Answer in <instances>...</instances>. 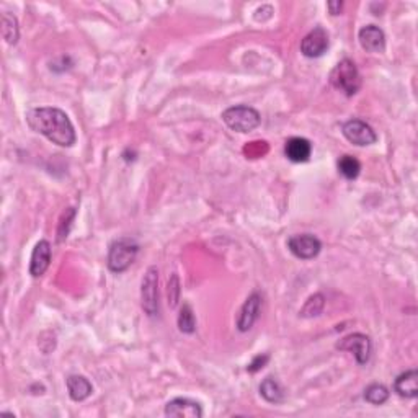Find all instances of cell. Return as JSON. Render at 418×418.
Segmentation results:
<instances>
[{"label":"cell","instance_id":"25","mask_svg":"<svg viewBox=\"0 0 418 418\" xmlns=\"http://www.w3.org/2000/svg\"><path fill=\"white\" fill-rule=\"evenodd\" d=\"M327 7L332 15H340V12H342L343 8V2H328Z\"/></svg>","mask_w":418,"mask_h":418},{"label":"cell","instance_id":"17","mask_svg":"<svg viewBox=\"0 0 418 418\" xmlns=\"http://www.w3.org/2000/svg\"><path fill=\"white\" fill-rule=\"evenodd\" d=\"M260 394L270 404H280L285 399V392H283L280 383L273 378L263 379V383L260 384Z\"/></svg>","mask_w":418,"mask_h":418},{"label":"cell","instance_id":"8","mask_svg":"<svg viewBox=\"0 0 418 418\" xmlns=\"http://www.w3.org/2000/svg\"><path fill=\"white\" fill-rule=\"evenodd\" d=\"M338 350H343V352H350L355 355L356 361L359 364H366L371 358V350H373V345H371V338L364 333H352L343 340H340L337 343Z\"/></svg>","mask_w":418,"mask_h":418},{"label":"cell","instance_id":"13","mask_svg":"<svg viewBox=\"0 0 418 418\" xmlns=\"http://www.w3.org/2000/svg\"><path fill=\"white\" fill-rule=\"evenodd\" d=\"M51 263V244L48 240H39L35 245L32 262H30V275L33 278L43 276Z\"/></svg>","mask_w":418,"mask_h":418},{"label":"cell","instance_id":"1","mask_svg":"<svg viewBox=\"0 0 418 418\" xmlns=\"http://www.w3.org/2000/svg\"><path fill=\"white\" fill-rule=\"evenodd\" d=\"M27 123L33 131L43 134L46 139L61 147H72L77 141L74 125L59 108H33L27 113Z\"/></svg>","mask_w":418,"mask_h":418},{"label":"cell","instance_id":"16","mask_svg":"<svg viewBox=\"0 0 418 418\" xmlns=\"http://www.w3.org/2000/svg\"><path fill=\"white\" fill-rule=\"evenodd\" d=\"M394 389L400 397L405 399H415L418 395V373L417 369H410L402 373L399 378L395 379Z\"/></svg>","mask_w":418,"mask_h":418},{"label":"cell","instance_id":"23","mask_svg":"<svg viewBox=\"0 0 418 418\" xmlns=\"http://www.w3.org/2000/svg\"><path fill=\"white\" fill-rule=\"evenodd\" d=\"M168 304L170 307H177V304L180 301V281H178V276L172 275V278H170L168 281Z\"/></svg>","mask_w":418,"mask_h":418},{"label":"cell","instance_id":"20","mask_svg":"<svg viewBox=\"0 0 418 418\" xmlns=\"http://www.w3.org/2000/svg\"><path fill=\"white\" fill-rule=\"evenodd\" d=\"M389 399V391L383 384H371L364 391V400L373 405H383Z\"/></svg>","mask_w":418,"mask_h":418},{"label":"cell","instance_id":"11","mask_svg":"<svg viewBox=\"0 0 418 418\" xmlns=\"http://www.w3.org/2000/svg\"><path fill=\"white\" fill-rule=\"evenodd\" d=\"M260 309L262 296L258 293H252L244 306H242L239 319H237V327H239L240 332H249V330L254 327V324L258 319V314H260Z\"/></svg>","mask_w":418,"mask_h":418},{"label":"cell","instance_id":"9","mask_svg":"<svg viewBox=\"0 0 418 418\" xmlns=\"http://www.w3.org/2000/svg\"><path fill=\"white\" fill-rule=\"evenodd\" d=\"M328 49V33L322 27H316L301 41V53L306 58H321Z\"/></svg>","mask_w":418,"mask_h":418},{"label":"cell","instance_id":"15","mask_svg":"<svg viewBox=\"0 0 418 418\" xmlns=\"http://www.w3.org/2000/svg\"><path fill=\"white\" fill-rule=\"evenodd\" d=\"M67 391H69L70 399L74 402H82L85 400L87 397L92 395L94 392V387H92V383L85 376L80 374H72L67 378Z\"/></svg>","mask_w":418,"mask_h":418},{"label":"cell","instance_id":"10","mask_svg":"<svg viewBox=\"0 0 418 418\" xmlns=\"http://www.w3.org/2000/svg\"><path fill=\"white\" fill-rule=\"evenodd\" d=\"M165 415L167 417H177V418H201L203 417V409L198 402L192 399H183V397H177V399L170 400L165 405Z\"/></svg>","mask_w":418,"mask_h":418},{"label":"cell","instance_id":"24","mask_svg":"<svg viewBox=\"0 0 418 418\" xmlns=\"http://www.w3.org/2000/svg\"><path fill=\"white\" fill-rule=\"evenodd\" d=\"M268 359H270V355H258V356H255V359L252 361L249 366H247V371H250V373H257V371H260L263 366L268 363Z\"/></svg>","mask_w":418,"mask_h":418},{"label":"cell","instance_id":"12","mask_svg":"<svg viewBox=\"0 0 418 418\" xmlns=\"http://www.w3.org/2000/svg\"><path fill=\"white\" fill-rule=\"evenodd\" d=\"M358 39L361 48L368 53H384L386 49V35L383 30L376 25L363 27L358 33Z\"/></svg>","mask_w":418,"mask_h":418},{"label":"cell","instance_id":"14","mask_svg":"<svg viewBox=\"0 0 418 418\" xmlns=\"http://www.w3.org/2000/svg\"><path fill=\"white\" fill-rule=\"evenodd\" d=\"M285 154L291 162L304 164L311 159L312 144L304 137H291L285 146Z\"/></svg>","mask_w":418,"mask_h":418},{"label":"cell","instance_id":"2","mask_svg":"<svg viewBox=\"0 0 418 418\" xmlns=\"http://www.w3.org/2000/svg\"><path fill=\"white\" fill-rule=\"evenodd\" d=\"M330 82H332L335 89L343 92L345 95H356L361 87V75L358 72V67L350 59L340 61L333 67V70L330 72Z\"/></svg>","mask_w":418,"mask_h":418},{"label":"cell","instance_id":"22","mask_svg":"<svg viewBox=\"0 0 418 418\" xmlns=\"http://www.w3.org/2000/svg\"><path fill=\"white\" fill-rule=\"evenodd\" d=\"M178 328L182 330L183 333H193L196 330V319H195L193 309H192V306H190V304H183L182 311H180Z\"/></svg>","mask_w":418,"mask_h":418},{"label":"cell","instance_id":"6","mask_svg":"<svg viewBox=\"0 0 418 418\" xmlns=\"http://www.w3.org/2000/svg\"><path fill=\"white\" fill-rule=\"evenodd\" d=\"M288 249L294 257L301 258V260H312L321 254L322 244L316 235L299 234L288 239Z\"/></svg>","mask_w":418,"mask_h":418},{"label":"cell","instance_id":"18","mask_svg":"<svg viewBox=\"0 0 418 418\" xmlns=\"http://www.w3.org/2000/svg\"><path fill=\"white\" fill-rule=\"evenodd\" d=\"M2 35L4 39L7 41L8 44H17L18 38H20V27H18V20L15 15L5 12L2 15Z\"/></svg>","mask_w":418,"mask_h":418},{"label":"cell","instance_id":"21","mask_svg":"<svg viewBox=\"0 0 418 418\" xmlns=\"http://www.w3.org/2000/svg\"><path fill=\"white\" fill-rule=\"evenodd\" d=\"M324 306H325V297L322 294H314L307 299L306 306L301 309V316L302 317H317L321 316L322 311H324Z\"/></svg>","mask_w":418,"mask_h":418},{"label":"cell","instance_id":"5","mask_svg":"<svg viewBox=\"0 0 418 418\" xmlns=\"http://www.w3.org/2000/svg\"><path fill=\"white\" fill-rule=\"evenodd\" d=\"M141 306L149 317L159 314V270L156 266L147 268L142 278Z\"/></svg>","mask_w":418,"mask_h":418},{"label":"cell","instance_id":"19","mask_svg":"<svg viewBox=\"0 0 418 418\" xmlns=\"http://www.w3.org/2000/svg\"><path fill=\"white\" fill-rule=\"evenodd\" d=\"M338 172L343 175L347 180H355L358 178V175L361 172V164L356 161L352 156H343L338 159Z\"/></svg>","mask_w":418,"mask_h":418},{"label":"cell","instance_id":"4","mask_svg":"<svg viewBox=\"0 0 418 418\" xmlns=\"http://www.w3.org/2000/svg\"><path fill=\"white\" fill-rule=\"evenodd\" d=\"M223 121L235 133H250L260 126L262 116L255 108L247 105L230 106L223 113Z\"/></svg>","mask_w":418,"mask_h":418},{"label":"cell","instance_id":"7","mask_svg":"<svg viewBox=\"0 0 418 418\" xmlns=\"http://www.w3.org/2000/svg\"><path fill=\"white\" fill-rule=\"evenodd\" d=\"M342 133L350 142L355 144V146H359V147L371 146V144H374L376 141H378V134L374 133V129L371 128L368 123H364L361 120L347 121L342 128Z\"/></svg>","mask_w":418,"mask_h":418},{"label":"cell","instance_id":"3","mask_svg":"<svg viewBox=\"0 0 418 418\" xmlns=\"http://www.w3.org/2000/svg\"><path fill=\"white\" fill-rule=\"evenodd\" d=\"M139 252V245L136 240L123 237L111 244L110 252H108V268L113 273H123L136 260Z\"/></svg>","mask_w":418,"mask_h":418}]
</instances>
